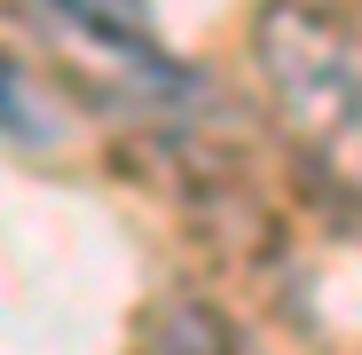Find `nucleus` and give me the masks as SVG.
I'll return each mask as SVG.
<instances>
[{
	"instance_id": "1",
	"label": "nucleus",
	"mask_w": 362,
	"mask_h": 355,
	"mask_svg": "<svg viewBox=\"0 0 362 355\" xmlns=\"http://www.w3.org/2000/svg\"><path fill=\"white\" fill-rule=\"evenodd\" d=\"M260 72H268V95L284 111L291 142L323 174L362 190V32L308 16V9H268Z\"/></svg>"
},
{
	"instance_id": "2",
	"label": "nucleus",
	"mask_w": 362,
	"mask_h": 355,
	"mask_svg": "<svg viewBox=\"0 0 362 355\" xmlns=\"http://www.w3.org/2000/svg\"><path fill=\"white\" fill-rule=\"evenodd\" d=\"M142 355H252V339L236 332L228 308L197 300V292H173V300H158L150 324H142Z\"/></svg>"
},
{
	"instance_id": "3",
	"label": "nucleus",
	"mask_w": 362,
	"mask_h": 355,
	"mask_svg": "<svg viewBox=\"0 0 362 355\" xmlns=\"http://www.w3.org/2000/svg\"><path fill=\"white\" fill-rule=\"evenodd\" d=\"M0 135L8 142H55V127H47V103L32 95V79L0 55Z\"/></svg>"
}]
</instances>
